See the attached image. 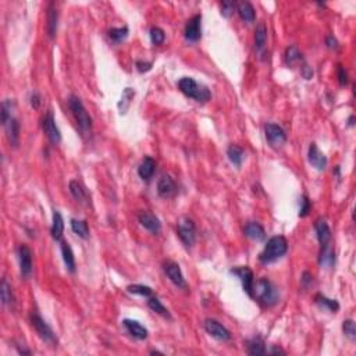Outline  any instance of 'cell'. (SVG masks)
<instances>
[{"instance_id":"obj_17","label":"cell","mask_w":356,"mask_h":356,"mask_svg":"<svg viewBox=\"0 0 356 356\" xmlns=\"http://www.w3.org/2000/svg\"><path fill=\"white\" fill-rule=\"evenodd\" d=\"M175 192H177V185L174 180L167 174L162 175V178L157 182V194L162 198H171L174 196Z\"/></svg>"},{"instance_id":"obj_15","label":"cell","mask_w":356,"mask_h":356,"mask_svg":"<svg viewBox=\"0 0 356 356\" xmlns=\"http://www.w3.org/2000/svg\"><path fill=\"white\" fill-rule=\"evenodd\" d=\"M138 221L141 223V226L148 230L152 234H157L162 230V223L160 220L156 217L155 214L150 213L148 210H143L141 213L138 214Z\"/></svg>"},{"instance_id":"obj_45","label":"cell","mask_w":356,"mask_h":356,"mask_svg":"<svg viewBox=\"0 0 356 356\" xmlns=\"http://www.w3.org/2000/svg\"><path fill=\"white\" fill-rule=\"evenodd\" d=\"M40 104H42V96L39 95L38 92H33L32 95H31V106L35 110H38L39 107H40Z\"/></svg>"},{"instance_id":"obj_23","label":"cell","mask_w":356,"mask_h":356,"mask_svg":"<svg viewBox=\"0 0 356 356\" xmlns=\"http://www.w3.org/2000/svg\"><path fill=\"white\" fill-rule=\"evenodd\" d=\"M68 188H70V194L72 195V198L75 201L79 202V203H84V205H86L89 202L88 201L89 199L88 192H86V189H85V187L81 182L77 181V180H72V181H70Z\"/></svg>"},{"instance_id":"obj_49","label":"cell","mask_w":356,"mask_h":356,"mask_svg":"<svg viewBox=\"0 0 356 356\" xmlns=\"http://www.w3.org/2000/svg\"><path fill=\"white\" fill-rule=\"evenodd\" d=\"M267 354H270V355H284V351L280 350V348H272L270 351H267Z\"/></svg>"},{"instance_id":"obj_46","label":"cell","mask_w":356,"mask_h":356,"mask_svg":"<svg viewBox=\"0 0 356 356\" xmlns=\"http://www.w3.org/2000/svg\"><path fill=\"white\" fill-rule=\"evenodd\" d=\"M326 45H327V47L329 49H331V50H337L338 49V40L333 35H329L327 38H326Z\"/></svg>"},{"instance_id":"obj_19","label":"cell","mask_w":356,"mask_h":356,"mask_svg":"<svg viewBox=\"0 0 356 356\" xmlns=\"http://www.w3.org/2000/svg\"><path fill=\"white\" fill-rule=\"evenodd\" d=\"M315 230H316V235H318V240L320 242V245H327L330 244L331 240V230L327 221L324 219H318L315 223Z\"/></svg>"},{"instance_id":"obj_3","label":"cell","mask_w":356,"mask_h":356,"mask_svg":"<svg viewBox=\"0 0 356 356\" xmlns=\"http://www.w3.org/2000/svg\"><path fill=\"white\" fill-rule=\"evenodd\" d=\"M178 89L185 95L187 97H191L199 103H206L207 100H210L212 93L209 91V88L203 84H199L198 81H195L194 78L184 77L178 81Z\"/></svg>"},{"instance_id":"obj_2","label":"cell","mask_w":356,"mask_h":356,"mask_svg":"<svg viewBox=\"0 0 356 356\" xmlns=\"http://www.w3.org/2000/svg\"><path fill=\"white\" fill-rule=\"evenodd\" d=\"M287 251H288L287 240L283 235H276L267 241L265 249L259 255V260L263 265H269V263H273V262L279 260L280 258H283Z\"/></svg>"},{"instance_id":"obj_7","label":"cell","mask_w":356,"mask_h":356,"mask_svg":"<svg viewBox=\"0 0 356 356\" xmlns=\"http://www.w3.org/2000/svg\"><path fill=\"white\" fill-rule=\"evenodd\" d=\"M265 132L266 139H267V142H269V145H270L272 148L279 149V148H281V146L287 142V134H285V131L280 127L279 124H266Z\"/></svg>"},{"instance_id":"obj_14","label":"cell","mask_w":356,"mask_h":356,"mask_svg":"<svg viewBox=\"0 0 356 356\" xmlns=\"http://www.w3.org/2000/svg\"><path fill=\"white\" fill-rule=\"evenodd\" d=\"M308 160L318 171H323L327 167V157L319 149L316 143H311L309 152H308Z\"/></svg>"},{"instance_id":"obj_50","label":"cell","mask_w":356,"mask_h":356,"mask_svg":"<svg viewBox=\"0 0 356 356\" xmlns=\"http://www.w3.org/2000/svg\"><path fill=\"white\" fill-rule=\"evenodd\" d=\"M354 120H355V118H354V116H351L350 120H348V125H350V127H352V125H354Z\"/></svg>"},{"instance_id":"obj_4","label":"cell","mask_w":356,"mask_h":356,"mask_svg":"<svg viewBox=\"0 0 356 356\" xmlns=\"http://www.w3.org/2000/svg\"><path fill=\"white\" fill-rule=\"evenodd\" d=\"M68 107L71 110L72 116L77 121V125L79 131L82 132V135H89L92 131V118L88 114V111L84 107V104L81 102V99L78 96H71L68 97Z\"/></svg>"},{"instance_id":"obj_8","label":"cell","mask_w":356,"mask_h":356,"mask_svg":"<svg viewBox=\"0 0 356 356\" xmlns=\"http://www.w3.org/2000/svg\"><path fill=\"white\" fill-rule=\"evenodd\" d=\"M17 255H18L19 272H21V276H22L24 279H28V277L32 274V269H33L32 252H31V249H29L25 244H21V245L17 248Z\"/></svg>"},{"instance_id":"obj_42","label":"cell","mask_w":356,"mask_h":356,"mask_svg":"<svg viewBox=\"0 0 356 356\" xmlns=\"http://www.w3.org/2000/svg\"><path fill=\"white\" fill-rule=\"evenodd\" d=\"M301 203H302V206H301V210H299V216H301V217H305V216H308V213L311 212V201H309V198L305 195V196H302Z\"/></svg>"},{"instance_id":"obj_29","label":"cell","mask_w":356,"mask_h":356,"mask_svg":"<svg viewBox=\"0 0 356 356\" xmlns=\"http://www.w3.org/2000/svg\"><path fill=\"white\" fill-rule=\"evenodd\" d=\"M70 224H71L72 231L77 234L79 238H82V240H88L89 238V227H88L86 221L72 219L70 221Z\"/></svg>"},{"instance_id":"obj_24","label":"cell","mask_w":356,"mask_h":356,"mask_svg":"<svg viewBox=\"0 0 356 356\" xmlns=\"http://www.w3.org/2000/svg\"><path fill=\"white\" fill-rule=\"evenodd\" d=\"M60 248H61V255H63V260H64L67 270L70 273H75V258H74L71 246L65 241H60Z\"/></svg>"},{"instance_id":"obj_28","label":"cell","mask_w":356,"mask_h":356,"mask_svg":"<svg viewBox=\"0 0 356 356\" xmlns=\"http://www.w3.org/2000/svg\"><path fill=\"white\" fill-rule=\"evenodd\" d=\"M227 156H228L230 162L233 163L234 166L241 167V164L244 162L245 153H244V149L241 146H238V145H230L228 149H227Z\"/></svg>"},{"instance_id":"obj_11","label":"cell","mask_w":356,"mask_h":356,"mask_svg":"<svg viewBox=\"0 0 356 356\" xmlns=\"http://www.w3.org/2000/svg\"><path fill=\"white\" fill-rule=\"evenodd\" d=\"M42 128H43V132L47 136V139L50 141L54 145H57L61 141V134H60V130L57 128L56 125V120H54V116H53L52 111H47L46 113L45 118H43V123H42Z\"/></svg>"},{"instance_id":"obj_6","label":"cell","mask_w":356,"mask_h":356,"mask_svg":"<svg viewBox=\"0 0 356 356\" xmlns=\"http://www.w3.org/2000/svg\"><path fill=\"white\" fill-rule=\"evenodd\" d=\"M29 319H31V324H32V327L35 329V331H36V334H38L39 337L42 338L45 343L50 344V345L57 344V338H56L54 333H53V330L50 329V326L46 323L45 320L40 318L38 313H32V315L29 316Z\"/></svg>"},{"instance_id":"obj_22","label":"cell","mask_w":356,"mask_h":356,"mask_svg":"<svg viewBox=\"0 0 356 356\" xmlns=\"http://www.w3.org/2000/svg\"><path fill=\"white\" fill-rule=\"evenodd\" d=\"M244 233H245L248 238H251V240L253 241H258V242H260V241H263L266 238L265 228L260 226L259 223H256V221L248 223L245 228H244Z\"/></svg>"},{"instance_id":"obj_10","label":"cell","mask_w":356,"mask_h":356,"mask_svg":"<svg viewBox=\"0 0 356 356\" xmlns=\"http://www.w3.org/2000/svg\"><path fill=\"white\" fill-rule=\"evenodd\" d=\"M203 327H205V330L207 331L209 336H212L219 341H230L231 340V333L214 319H206L205 323H203Z\"/></svg>"},{"instance_id":"obj_27","label":"cell","mask_w":356,"mask_h":356,"mask_svg":"<svg viewBox=\"0 0 356 356\" xmlns=\"http://www.w3.org/2000/svg\"><path fill=\"white\" fill-rule=\"evenodd\" d=\"M319 263H320V266H324V267H333L334 263H336V253L333 251L330 244L322 245V251H320V256H319Z\"/></svg>"},{"instance_id":"obj_37","label":"cell","mask_w":356,"mask_h":356,"mask_svg":"<svg viewBox=\"0 0 356 356\" xmlns=\"http://www.w3.org/2000/svg\"><path fill=\"white\" fill-rule=\"evenodd\" d=\"M127 291L131 292V294H136V295H141V297H146V298H150L152 297V288L148 287V285H141V284H132L127 287Z\"/></svg>"},{"instance_id":"obj_5","label":"cell","mask_w":356,"mask_h":356,"mask_svg":"<svg viewBox=\"0 0 356 356\" xmlns=\"http://www.w3.org/2000/svg\"><path fill=\"white\" fill-rule=\"evenodd\" d=\"M177 234L187 248H191L196 241V228L195 223L189 217H181L177 224Z\"/></svg>"},{"instance_id":"obj_26","label":"cell","mask_w":356,"mask_h":356,"mask_svg":"<svg viewBox=\"0 0 356 356\" xmlns=\"http://www.w3.org/2000/svg\"><path fill=\"white\" fill-rule=\"evenodd\" d=\"M237 11L240 14V17L242 21L245 22H253L256 18V11L255 7L249 3V1H241L237 4Z\"/></svg>"},{"instance_id":"obj_40","label":"cell","mask_w":356,"mask_h":356,"mask_svg":"<svg viewBox=\"0 0 356 356\" xmlns=\"http://www.w3.org/2000/svg\"><path fill=\"white\" fill-rule=\"evenodd\" d=\"M343 331L345 334V337H348L351 341H355L356 340V329H355V322L354 320H344L343 323Z\"/></svg>"},{"instance_id":"obj_25","label":"cell","mask_w":356,"mask_h":356,"mask_svg":"<svg viewBox=\"0 0 356 356\" xmlns=\"http://www.w3.org/2000/svg\"><path fill=\"white\" fill-rule=\"evenodd\" d=\"M63 231H64V220L63 216L60 214V212L54 210L53 212V224L50 228V234H52L53 240L61 241L63 238Z\"/></svg>"},{"instance_id":"obj_48","label":"cell","mask_w":356,"mask_h":356,"mask_svg":"<svg viewBox=\"0 0 356 356\" xmlns=\"http://www.w3.org/2000/svg\"><path fill=\"white\" fill-rule=\"evenodd\" d=\"M302 75H304L306 79H311V78L313 77V70L309 68V65L308 64H304V67H302Z\"/></svg>"},{"instance_id":"obj_30","label":"cell","mask_w":356,"mask_h":356,"mask_svg":"<svg viewBox=\"0 0 356 356\" xmlns=\"http://www.w3.org/2000/svg\"><path fill=\"white\" fill-rule=\"evenodd\" d=\"M267 40V28L263 22H260L255 29V46L258 50H262L266 45Z\"/></svg>"},{"instance_id":"obj_13","label":"cell","mask_w":356,"mask_h":356,"mask_svg":"<svg viewBox=\"0 0 356 356\" xmlns=\"http://www.w3.org/2000/svg\"><path fill=\"white\" fill-rule=\"evenodd\" d=\"M234 276H237L242 283V288L244 291L252 298V290H253V283H255V277H253V272L249 267H238V269H233L231 270Z\"/></svg>"},{"instance_id":"obj_39","label":"cell","mask_w":356,"mask_h":356,"mask_svg":"<svg viewBox=\"0 0 356 356\" xmlns=\"http://www.w3.org/2000/svg\"><path fill=\"white\" fill-rule=\"evenodd\" d=\"M150 40H152V43L156 46L162 45L163 42L166 40V33H164V31H163L160 26H152L150 28Z\"/></svg>"},{"instance_id":"obj_1","label":"cell","mask_w":356,"mask_h":356,"mask_svg":"<svg viewBox=\"0 0 356 356\" xmlns=\"http://www.w3.org/2000/svg\"><path fill=\"white\" fill-rule=\"evenodd\" d=\"M252 298L256 299L263 306L270 308V306H274L279 302L280 294L270 280L259 279L258 281L253 283Z\"/></svg>"},{"instance_id":"obj_33","label":"cell","mask_w":356,"mask_h":356,"mask_svg":"<svg viewBox=\"0 0 356 356\" xmlns=\"http://www.w3.org/2000/svg\"><path fill=\"white\" fill-rule=\"evenodd\" d=\"M134 96H135V91H134V89H131V88H125V89H124L123 95H121V100L118 102V109H120V113H121V114L127 113Z\"/></svg>"},{"instance_id":"obj_32","label":"cell","mask_w":356,"mask_h":356,"mask_svg":"<svg viewBox=\"0 0 356 356\" xmlns=\"http://www.w3.org/2000/svg\"><path fill=\"white\" fill-rule=\"evenodd\" d=\"M248 354L252 356H262L266 354V348L263 341L260 338H253L251 341H248Z\"/></svg>"},{"instance_id":"obj_18","label":"cell","mask_w":356,"mask_h":356,"mask_svg":"<svg viewBox=\"0 0 356 356\" xmlns=\"http://www.w3.org/2000/svg\"><path fill=\"white\" fill-rule=\"evenodd\" d=\"M123 324L124 327L127 329V331L130 333L132 337L136 338V340H146V338H148V330H146L139 322L131 320V319H125Z\"/></svg>"},{"instance_id":"obj_20","label":"cell","mask_w":356,"mask_h":356,"mask_svg":"<svg viewBox=\"0 0 356 356\" xmlns=\"http://www.w3.org/2000/svg\"><path fill=\"white\" fill-rule=\"evenodd\" d=\"M155 171L156 162L150 156H145V159L141 162L139 167H138V174H139V177H141L142 180H145V181H149L150 178L153 177V174H155Z\"/></svg>"},{"instance_id":"obj_31","label":"cell","mask_w":356,"mask_h":356,"mask_svg":"<svg viewBox=\"0 0 356 356\" xmlns=\"http://www.w3.org/2000/svg\"><path fill=\"white\" fill-rule=\"evenodd\" d=\"M315 302H316V304H318L320 308L327 309V311H330V312H334V313H336V312L340 309V304H338L336 299L327 298V297H324V295H322V294L316 295Z\"/></svg>"},{"instance_id":"obj_34","label":"cell","mask_w":356,"mask_h":356,"mask_svg":"<svg viewBox=\"0 0 356 356\" xmlns=\"http://www.w3.org/2000/svg\"><path fill=\"white\" fill-rule=\"evenodd\" d=\"M285 61H287V64L288 65H295L304 61L302 53L299 52L297 46H290V47L285 50Z\"/></svg>"},{"instance_id":"obj_44","label":"cell","mask_w":356,"mask_h":356,"mask_svg":"<svg viewBox=\"0 0 356 356\" xmlns=\"http://www.w3.org/2000/svg\"><path fill=\"white\" fill-rule=\"evenodd\" d=\"M136 65V70L139 72H146L149 71L150 68H152V61H142V60H138L135 63Z\"/></svg>"},{"instance_id":"obj_9","label":"cell","mask_w":356,"mask_h":356,"mask_svg":"<svg viewBox=\"0 0 356 356\" xmlns=\"http://www.w3.org/2000/svg\"><path fill=\"white\" fill-rule=\"evenodd\" d=\"M163 270L166 273V276L169 277V280L178 288L187 290V281L184 279V274L181 272V267L178 263H175L173 260H167L163 265Z\"/></svg>"},{"instance_id":"obj_38","label":"cell","mask_w":356,"mask_h":356,"mask_svg":"<svg viewBox=\"0 0 356 356\" xmlns=\"http://www.w3.org/2000/svg\"><path fill=\"white\" fill-rule=\"evenodd\" d=\"M128 28L127 26H120V28H111L109 31V36H110L111 40H114L116 43H120L123 42L124 39L128 36Z\"/></svg>"},{"instance_id":"obj_41","label":"cell","mask_w":356,"mask_h":356,"mask_svg":"<svg viewBox=\"0 0 356 356\" xmlns=\"http://www.w3.org/2000/svg\"><path fill=\"white\" fill-rule=\"evenodd\" d=\"M220 10L221 15H224V17L228 18V17H231L234 11L237 10V3H235V1H231V0H224L220 4Z\"/></svg>"},{"instance_id":"obj_43","label":"cell","mask_w":356,"mask_h":356,"mask_svg":"<svg viewBox=\"0 0 356 356\" xmlns=\"http://www.w3.org/2000/svg\"><path fill=\"white\" fill-rule=\"evenodd\" d=\"M338 81H340L341 86H345L348 84V72L343 65H338Z\"/></svg>"},{"instance_id":"obj_12","label":"cell","mask_w":356,"mask_h":356,"mask_svg":"<svg viewBox=\"0 0 356 356\" xmlns=\"http://www.w3.org/2000/svg\"><path fill=\"white\" fill-rule=\"evenodd\" d=\"M185 39L188 42H198L202 36V15L195 14L192 18L188 19L185 25Z\"/></svg>"},{"instance_id":"obj_16","label":"cell","mask_w":356,"mask_h":356,"mask_svg":"<svg viewBox=\"0 0 356 356\" xmlns=\"http://www.w3.org/2000/svg\"><path fill=\"white\" fill-rule=\"evenodd\" d=\"M3 124L4 130H6L7 139L10 145H13L14 148H17L19 143V123L15 117H10L8 120H6Z\"/></svg>"},{"instance_id":"obj_35","label":"cell","mask_w":356,"mask_h":356,"mask_svg":"<svg viewBox=\"0 0 356 356\" xmlns=\"http://www.w3.org/2000/svg\"><path fill=\"white\" fill-rule=\"evenodd\" d=\"M148 306H149L150 309L153 312H156L157 315H160V316H163V318H166V319H171V315H170V312H169V309L164 306V305L159 301V298H152L150 297L149 298V301H148Z\"/></svg>"},{"instance_id":"obj_36","label":"cell","mask_w":356,"mask_h":356,"mask_svg":"<svg viewBox=\"0 0 356 356\" xmlns=\"http://www.w3.org/2000/svg\"><path fill=\"white\" fill-rule=\"evenodd\" d=\"M0 294H1V302H3V305L14 304V297H13V292H11V287L7 284L6 280H1Z\"/></svg>"},{"instance_id":"obj_47","label":"cell","mask_w":356,"mask_h":356,"mask_svg":"<svg viewBox=\"0 0 356 356\" xmlns=\"http://www.w3.org/2000/svg\"><path fill=\"white\" fill-rule=\"evenodd\" d=\"M312 280H313V277H312L311 273L305 272L304 274H302V279H301V281H302V287H304V288H308L309 284H312Z\"/></svg>"},{"instance_id":"obj_21","label":"cell","mask_w":356,"mask_h":356,"mask_svg":"<svg viewBox=\"0 0 356 356\" xmlns=\"http://www.w3.org/2000/svg\"><path fill=\"white\" fill-rule=\"evenodd\" d=\"M46 29L50 38H54L57 33V25H58V11L57 8L54 7V4H50L47 7V15H46Z\"/></svg>"}]
</instances>
